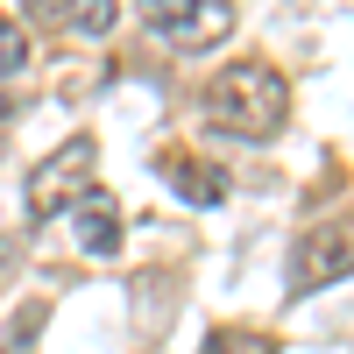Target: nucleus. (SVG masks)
<instances>
[{
    "mask_svg": "<svg viewBox=\"0 0 354 354\" xmlns=\"http://www.w3.org/2000/svg\"><path fill=\"white\" fill-rule=\"evenodd\" d=\"M205 121L227 128V135H241V142H262V135H277L290 121V85L277 64H262V57H241V64H227L213 85H205Z\"/></svg>",
    "mask_w": 354,
    "mask_h": 354,
    "instance_id": "nucleus-1",
    "label": "nucleus"
},
{
    "mask_svg": "<svg viewBox=\"0 0 354 354\" xmlns=\"http://www.w3.org/2000/svg\"><path fill=\"white\" fill-rule=\"evenodd\" d=\"M93 170H100V142L93 135H71V142H57V149L28 170V185H21V213L28 227H43L57 213H71V205L93 192Z\"/></svg>",
    "mask_w": 354,
    "mask_h": 354,
    "instance_id": "nucleus-2",
    "label": "nucleus"
},
{
    "mask_svg": "<svg viewBox=\"0 0 354 354\" xmlns=\"http://www.w3.org/2000/svg\"><path fill=\"white\" fill-rule=\"evenodd\" d=\"M135 15L170 50H220L234 36V0H142Z\"/></svg>",
    "mask_w": 354,
    "mask_h": 354,
    "instance_id": "nucleus-3",
    "label": "nucleus"
},
{
    "mask_svg": "<svg viewBox=\"0 0 354 354\" xmlns=\"http://www.w3.org/2000/svg\"><path fill=\"white\" fill-rule=\"evenodd\" d=\"M354 277V220H326V227H312L298 248H290V290H326Z\"/></svg>",
    "mask_w": 354,
    "mask_h": 354,
    "instance_id": "nucleus-4",
    "label": "nucleus"
},
{
    "mask_svg": "<svg viewBox=\"0 0 354 354\" xmlns=\"http://www.w3.org/2000/svg\"><path fill=\"white\" fill-rule=\"evenodd\" d=\"M71 234H78V248L93 255V262H113V255H121V198L93 185V192L71 205Z\"/></svg>",
    "mask_w": 354,
    "mask_h": 354,
    "instance_id": "nucleus-5",
    "label": "nucleus"
},
{
    "mask_svg": "<svg viewBox=\"0 0 354 354\" xmlns=\"http://www.w3.org/2000/svg\"><path fill=\"white\" fill-rule=\"evenodd\" d=\"M156 170H163V185L185 198V205H220L227 198V177H220V163H205V156H192V149H156Z\"/></svg>",
    "mask_w": 354,
    "mask_h": 354,
    "instance_id": "nucleus-6",
    "label": "nucleus"
},
{
    "mask_svg": "<svg viewBox=\"0 0 354 354\" xmlns=\"http://www.w3.org/2000/svg\"><path fill=\"white\" fill-rule=\"evenodd\" d=\"M113 15H121V0H71V8H64V36L100 43L106 28H113Z\"/></svg>",
    "mask_w": 354,
    "mask_h": 354,
    "instance_id": "nucleus-7",
    "label": "nucleus"
},
{
    "mask_svg": "<svg viewBox=\"0 0 354 354\" xmlns=\"http://www.w3.org/2000/svg\"><path fill=\"white\" fill-rule=\"evenodd\" d=\"M198 354H277V340L255 333V326H213L198 340Z\"/></svg>",
    "mask_w": 354,
    "mask_h": 354,
    "instance_id": "nucleus-8",
    "label": "nucleus"
},
{
    "mask_svg": "<svg viewBox=\"0 0 354 354\" xmlns=\"http://www.w3.org/2000/svg\"><path fill=\"white\" fill-rule=\"evenodd\" d=\"M21 64H28V28L0 15V78H8V71H21Z\"/></svg>",
    "mask_w": 354,
    "mask_h": 354,
    "instance_id": "nucleus-9",
    "label": "nucleus"
},
{
    "mask_svg": "<svg viewBox=\"0 0 354 354\" xmlns=\"http://www.w3.org/2000/svg\"><path fill=\"white\" fill-rule=\"evenodd\" d=\"M36 333H43V305H21V312H15V326H8V340H0V354H21Z\"/></svg>",
    "mask_w": 354,
    "mask_h": 354,
    "instance_id": "nucleus-10",
    "label": "nucleus"
},
{
    "mask_svg": "<svg viewBox=\"0 0 354 354\" xmlns=\"http://www.w3.org/2000/svg\"><path fill=\"white\" fill-rule=\"evenodd\" d=\"M43 8H57V0H28V15H43Z\"/></svg>",
    "mask_w": 354,
    "mask_h": 354,
    "instance_id": "nucleus-11",
    "label": "nucleus"
},
{
    "mask_svg": "<svg viewBox=\"0 0 354 354\" xmlns=\"http://www.w3.org/2000/svg\"><path fill=\"white\" fill-rule=\"evenodd\" d=\"M0 262H8V234H0Z\"/></svg>",
    "mask_w": 354,
    "mask_h": 354,
    "instance_id": "nucleus-12",
    "label": "nucleus"
}]
</instances>
